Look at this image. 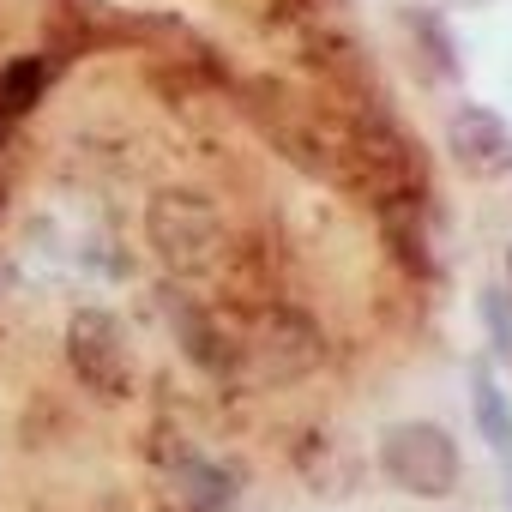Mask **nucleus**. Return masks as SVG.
<instances>
[{
    "label": "nucleus",
    "instance_id": "obj_6",
    "mask_svg": "<svg viewBox=\"0 0 512 512\" xmlns=\"http://www.w3.org/2000/svg\"><path fill=\"white\" fill-rule=\"evenodd\" d=\"M169 326H175V344H181V356L193 362V368H205V374H235V362H241V338L211 314V308H199V302H169Z\"/></svg>",
    "mask_w": 512,
    "mask_h": 512
},
{
    "label": "nucleus",
    "instance_id": "obj_5",
    "mask_svg": "<svg viewBox=\"0 0 512 512\" xmlns=\"http://www.w3.org/2000/svg\"><path fill=\"white\" fill-rule=\"evenodd\" d=\"M446 151L464 175H512V127L488 103H458L446 115Z\"/></svg>",
    "mask_w": 512,
    "mask_h": 512
},
{
    "label": "nucleus",
    "instance_id": "obj_11",
    "mask_svg": "<svg viewBox=\"0 0 512 512\" xmlns=\"http://www.w3.org/2000/svg\"><path fill=\"white\" fill-rule=\"evenodd\" d=\"M500 488H506V512H512V458L500 464Z\"/></svg>",
    "mask_w": 512,
    "mask_h": 512
},
{
    "label": "nucleus",
    "instance_id": "obj_15",
    "mask_svg": "<svg viewBox=\"0 0 512 512\" xmlns=\"http://www.w3.org/2000/svg\"><path fill=\"white\" fill-rule=\"evenodd\" d=\"M0 205H7V193H0Z\"/></svg>",
    "mask_w": 512,
    "mask_h": 512
},
{
    "label": "nucleus",
    "instance_id": "obj_13",
    "mask_svg": "<svg viewBox=\"0 0 512 512\" xmlns=\"http://www.w3.org/2000/svg\"><path fill=\"white\" fill-rule=\"evenodd\" d=\"M458 7H482V0H458Z\"/></svg>",
    "mask_w": 512,
    "mask_h": 512
},
{
    "label": "nucleus",
    "instance_id": "obj_8",
    "mask_svg": "<svg viewBox=\"0 0 512 512\" xmlns=\"http://www.w3.org/2000/svg\"><path fill=\"white\" fill-rule=\"evenodd\" d=\"M49 85H55L49 55H19V61L0 67V133L19 127V121H25V115L49 97Z\"/></svg>",
    "mask_w": 512,
    "mask_h": 512
},
{
    "label": "nucleus",
    "instance_id": "obj_14",
    "mask_svg": "<svg viewBox=\"0 0 512 512\" xmlns=\"http://www.w3.org/2000/svg\"><path fill=\"white\" fill-rule=\"evenodd\" d=\"M0 290H7V266H0Z\"/></svg>",
    "mask_w": 512,
    "mask_h": 512
},
{
    "label": "nucleus",
    "instance_id": "obj_9",
    "mask_svg": "<svg viewBox=\"0 0 512 512\" xmlns=\"http://www.w3.org/2000/svg\"><path fill=\"white\" fill-rule=\"evenodd\" d=\"M470 416H476V428H482V446L506 464V458H512V404H506V392H500V380H494L488 368L470 374Z\"/></svg>",
    "mask_w": 512,
    "mask_h": 512
},
{
    "label": "nucleus",
    "instance_id": "obj_4",
    "mask_svg": "<svg viewBox=\"0 0 512 512\" xmlns=\"http://www.w3.org/2000/svg\"><path fill=\"white\" fill-rule=\"evenodd\" d=\"M151 452H157V470H163V482L175 488V500L187 512H229L235 506V476L217 458H205L193 440H181V434L163 428L151 440Z\"/></svg>",
    "mask_w": 512,
    "mask_h": 512
},
{
    "label": "nucleus",
    "instance_id": "obj_10",
    "mask_svg": "<svg viewBox=\"0 0 512 512\" xmlns=\"http://www.w3.org/2000/svg\"><path fill=\"white\" fill-rule=\"evenodd\" d=\"M476 314H482V326H488V344H494V350H512V290H506V284H488V290L476 296Z\"/></svg>",
    "mask_w": 512,
    "mask_h": 512
},
{
    "label": "nucleus",
    "instance_id": "obj_7",
    "mask_svg": "<svg viewBox=\"0 0 512 512\" xmlns=\"http://www.w3.org/2000/svg\"><path fill=\"white\" fill-rule=\"evenodd\" d=\"M398 25H404V43H410L416 67H422V73H428L434 85H458V79H464V55H458V43H452L446 19H440L434 7H422V0H410V7L398 13Z\"/></svg>",
    "mask_w": 512,
    "mask_h": 512
},
{
    "label": "nucleus",
    "instance_id": "obj_3",
    "mask_svg": "<svg viewBox=\"0 0 512 512\" xmlns=\"http://www.w3.org/2000/svg\"><path fill=\"white\" fill-rule=\"evenodd\" d=\"M67 368L97 398H127L133 392V344H127V332L109 308H79L67 320Z\"/></svg>",
    "mask_w": 512,
    "mask_h": 512
},
{
    "label": "nucleus",
    "instance_id": "obj_1",
    "mask_svg": "<svg viewBox=\"0 0 512 512\" xmlns=\"http://www.w3.org/2000/svg\"><path fill=\"white\" fill-rule=\"evenodd\" d=\"M145 235L157 247V260L175 272V278H205L229 260V223L223 211L193 193V187H163L151 193L145 205Z\"/></svg>",
    "mask_w": 512,
    "mask_h": 512
},
{
    "label": "nucleus",
    "instance_id": "obj_2",
    "mask_svg": "<svg viewBox=\"0 0 512 512\" xmlns=\"http://www.w3.org/2000/svg\"><path fill=\"white\" fill-rule=\"evenodd\" d=\"M380 476L398 488V494H410V500H452L458 494V482H464V452H458V440L440 428V422H422V416H410V422H392L386 434H380Z\"/></svg>",
    "mask_w": 512,
    "mask_h": 512
},
{
    "label": "nucleus",
    "instance_id": "obj_12",
    "mask_svg": "<svg viewBox=\"0 0 512 512\" xmlns=\"http://www.w3.org/2000/svg\"><path fill=\"white\" fill-rule=\"evenodd\" d=\"M506 290H512V247H506Z\"/></svg>",
    "mask_w": 512,
    "mask_h": 512
}]
</instances>
